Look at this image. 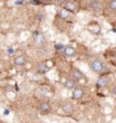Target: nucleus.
<instances>
[{"label": "nucleus", "instance_id": "obj_8", "mask_svg": "<svg viewBox=\"0 0 116 123\" xmlns=\"http://www.w3.org/2000/svg\"><path fill=\"white\" fill-rule=\"evenodd\" d=\"M89 31L91 33H94V34H99L100 32H101V27L99 26L98 24H90L89 25Z\"/></svg>", "mask_w": 116, "mask_h": 123}, {"label": "nucleus", "instance_id": "obj_14", "mask_svg": "<svg viewBox=\"0 0 116 123\" xmlns=\"http://www.w3.org/2000/svg\"><path fill=\"white\" fill-rule=\"evenodd\" d=\"M63 111H64L65 113H71L72 111H73V106H72V104H70V103L64 104V105H63Z\"/></svg>", "mask_w": 116, "mask_h": 123}, {"label": "nucleus", "instance_id": "obj_10", "mask_svg": "<svg viewBox=\"0 0 116 123\" xmlns=\"http://www.w3.org/2000/svg\"><path fill=\"white\" fill-rule=\"evenodd\" d=\"M33 37H34V42H35L36 44H42V43H43V40H45V38H43V35L41 34V33L35 32Z\"/></svg>", "mask_w": 116, "mask_h": 123}, {"label": "nucleus", "instance_id": "obj_16", "mask_svg": "<svg viewBox=\"0 0 116 123\" xmlns=\"http://www.w3.org/2000/svg\"><path fill=\"white\" fill-rule=\"evenodd\" d=\"M59 15H60V17L66 18V17H67V15H68V12H67V10H65V9L63 8L62 10L59 12Z\"/></svg>", "mask_w": 116, "mask_h": 123}, {"label": "nucleus", "instance_id": "obj_2", "mask_svg": "<svg viewBox=\"0 0 116 123\" xmlns=\"http://www.w3.org/2000/svg\"><path fill=\"white\" fill-rule=\"evenodd\" d=\"M39 111H40L42 114H48L50 111H51V107H50V104L48 101H42L40 105H39Z\"/></svg>", "mask_w": 116, "mask_h": 123}, {"label": "nucleus", "instance_id": "obj_1", "mask_svg": "<svg viewBox=\"0 0 116 123\" xmlns=\"http://www.w3.org/2000/svg\"><path fill=\"white\" fill-rule=\"evenodd\" d=\"M90 67H91V70L93 71L94 73H101L104 72L105 70V65H104V63L100 59H94V61L91 62V64H90Z\"/></svg>", "mask_w": 116, "mask_h": 123}, {"label": "nucleus", "instance_id": "obj_5", "mask_svg": "<svg viewBox=\"0 0 116 123\" xmlns=\"http://www.w3.org/2000/svg\"><path fill=\"white\" fill-rule=\"evenodd\" d=\"M25 63H26V59H25V57L22 56V55L17 56V57L14 59V64H15L16 66H23Z\"/></svg>", "mask_w": 116, "mask_h": 123}, {"label": "nucleus", "instance_id": "obj_18", "mask_svg": "<svg viewBox=\"0 0 116 123\" xmlns=\"http://www.w3.org/2000/svg\"><path fill=\"white\" fill-rule=\"evenodd\" d=\"M13 51H14V50H13V49H12V48H10V49H8V54H9V55H12V54H13Z\"/></svg>", "mask_w": 116, "mask_h": 123}, {"label": "nucleus", "instance_id": "obj_3", "mask_svg": "<svg viewBox=\"0 0 116 123\" xmlns=\"http://www.w3.org/2000/svg\"><path fill=\"white\" fill-rule=\"evenodd\" d=\"M84 95V90L83 88H81V87H76L74 90H73V95L72 97L74 98V99H81L82 97Z\"/></svg>", "mask_w": 116, "mask_h": 123}, {"label": "nucleus", "instance_id": "obj_9", "mask_svg": "<svg viewBox=\"0 0 116 123\" xmlns=\"http://www.w3.org/2000/svg\"><path fill=\"white\" fill-rule=\"evenodd\" d=\"M75 86H76V80H74V79H67L65 81V87L68 89H73L74 90L76 88Z\"/></svg>", "mask_w": 116, "mask_h": 123}, {"label": "nucleus", "instance_id": "obj_7", "mask_svg": "<svg viewBox=\"0 0 116 123\" xmlns=\"http://www.w3.org/2000/svg\"><path fill=\"white\" fill-rule=\"evenodd\" d=\"M75 8H76V6L73 1H67L64 5V9L67 10V12H75Z\"/></svg>", "mask_w": 116, "mask_h": 123}, {"label": "nucleus", "instance_id": "obj_17", "mask_svg": "<svg viewBox=\"0 0 116 123\" xmlns=\"http://www.w3.org/2000/svg\"><path fill=\"white\" fill-rule=\"evenodd\" d=\"M46 64H47V66H48V67H49V68H50V67L52 66V62H51V61H48V62H47V63H46Z\"/></svg>", "mask_w": 116, "mask_h": 123}, {"label": "nucleus", "instance_id": "obj_13", "mask_svg": "<svg viewBox=\"0 0 116 123\" xmlns=\"http://www.w3.org/2000/svg\"><path fill=\"white\" fill-rule=\"evenodd\" d=\"M90 7L93 9V10H99V9L101 8V4L98 2V1H91L90 2Z\"/></svg>", "mask_w": 116, "mask_h": 123}, {"label": "nucleus", "instance_id": "obj_15", "mask_svg": "<svg viewBox=\"0 0 116 123\" xmlns=\"http://www.w3.org/2000/svg\"><path fill=\"white\" fill-rule=\"evenodd\" d=\"M108 8L113 10V12H116V0H113V1H110L108 4Z\"/></svg>", "mask_w": 116, "mask_h": 123}, {"label": "nucleus", "instance_id": "obj_19", "mask_svg": "<svg viewBox=\"0 0 116 123\" xmlns=\"http://www.w3.org/2000/svg\"><path fill=\"white\" fill-rule=\"evenodd\" d=\"M15 4H16V5H22V4H23V1H16Z\"/></svg>", "mask_w": 116, "mask_h": 123}, {"label": "nucleus", "instance_id": "obj_6", "mask_svg": "<svg viewBox=\"0 0 116 123\" xmlns=\"http://www.w3.org/2000/svg\"><path fill=\"white\" fill-rule=\"evenodd\" d=\"M64 54H65L66 57H73V56L75 55V49L73 48V47L67 46V47H65V49H64Z\"/></svg>", "mask_w": 116, "mask_h": 123}, {"label": "nucleus", "instance_id": "obj_12", "mask_svg": "<svg viewBox=\"0 0 116 123\" xmlns=\"http://www.w3.org/2000/svg\"><path fill=\"white\" fill-rule=\"evenodd\" d=\"M107 84H108L107 78H100V79H98V81H97V87H98V88H104V87H106Z\"/></svg>", "mask_w": 116, "mask_h": 123}, {"label": "nucleus", "instance_id": "obj_4", "mask_svg": "<svg viewBox=\"0 0 116 123\" xmlns=\"http://www.w3.org/2000/svg\"><path fill=\"white\" fill-rule=\"evenodd\" d=\"M72 75H73V79L74 80H82L84 78L83 73L80 70H77V68H73L72 70Z\"/></svg>", "mask_w": 116, "mask_h": 123}, {"label": "nucleus", "instance_id": "obj_11", "mask_svg": "<svg viewBox=\"0 0 116 123\" xmlns=\"http://www.w3.org/2000/svg\"><path fill=\"white\" fill-rule=\"evenodd\" d=\"M48 70H49V67L47 66L46 63H40L39 65L36 66V71H38L39 73H46Z\"/></svg>", "mask_w": 116, "mask_h": 123}, {"label": "nucleus", "instance_id": "obj_20", "mask_svg": "<svg viewBox=\"0 0 116 123\" xmlns=\"http://www.w3.org/2000/svg\"><path fill=\"white\" fill-rule=\"evenodd\" d=\"M113 93H114V95H115V96H116V87H115V88H114V90H113Z\"/></svg>", "mask_w": 116, "mask_h": 123}]
</instances>
